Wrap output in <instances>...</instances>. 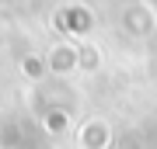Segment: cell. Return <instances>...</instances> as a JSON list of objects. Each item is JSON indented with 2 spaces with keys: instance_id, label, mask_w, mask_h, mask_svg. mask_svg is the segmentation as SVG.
<instances>
[{
  "instance_id": "obj_1",
  "label": "cell",
  "mask_w": 157,
  "mask_h": 149,
  "mask_svg": "<svg viewBox=\"0 0 157 149\" xmlns=\"http://www.w3.org/2000/svg\"><path fill=\"white\" fill-rule=\"evenodd\" d=\"M108 125L105 122H87L80 132V149H108Z\"/></svg>"
},
{
  "instance_id": "obj_2",
  "label": "cell",
  "mask_w": 157,
  "mask_h": 149,
  "mask_svg": "<svg viewBox=\"0 0 157 149\" xmlns=\"http://www.w3.org/2000/svg\"><path fill=\"white\" fill-rule=\"evenodd\" d=\"M49 66L56 69V73L77 69V66H80V49H73V45H56L52 55H49Z\"/></svg>"
},
{
  "instance_id": "obj_3",
  "label": "cell",
  "mask_w": 157,
  "mask_h": 149,
  "mask_svg": "<svg viewBox=\"0 0 157 149\" xmlns=\"http://www.w3.org/2000/svg\"><path fill=\"white\" fill-rule=\"evenodd\" d=\"M21 69H25V76H32V80H39V76H42V69H45V62L39 59V55H25V62H21Z\"/></svg>"
},
{
  "instance_id": "obj_4",
  "label": "cell",
  "mask_w": 157,
  "mask_h": 149,
  "mask_svg": "<svg viewBox=\"0 0 157 149\" xmlns=\"http://www.w3.org/2000/svg\"><path fill=\"white\" fill-rule=\"evenodd\" d=\"M45 128H49L52 135H59L63 128H67V115H63V111H52V115H45Z\"/></svg>"
},
{
  "instance_id": "obj_5",
  "label": "cell",
  "mask_w": 157,
  "mask_h": 149,
  "mask_svg": "<svg viewBox=\"0 0 157 149\" xmlns=\"http://www.w3.org/2000/svg\"><path fill=\"white\" fill-rule=\"evenodd\" d=\"M80 66H84V69H94L98 66V49L91 52V45H84V49H80Z\"/></svg>"
}]
</instances>
